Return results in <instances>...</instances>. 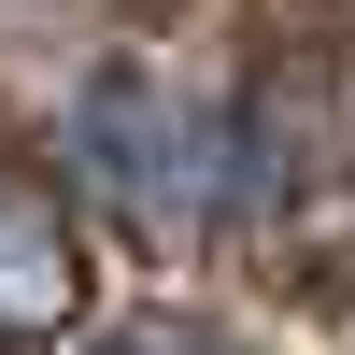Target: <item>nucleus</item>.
<instances>
[{
  "label": "nucleus",
  "mask_w": 355,
  "mask_h": 355,
  "mask_svg": "<svg viewBox=\"0 0 355 355\" xmlns=\"http://www.w3.org/2000/svg\"><path fill=\"white\" fill-rule=\"evenodd\" d=\"M85 171H114V199H142V214H199L227 185V128L142 100V85H100L85 100Z\"/></svg>",
  "instance_id": "1"
},
{
  "label": "nucleus",
  "mask_w": 355,
  "mask_h": 355,
  "mask_svg": "<svg viewBox=\"0 0 355 355\" xmlns=\"http://www.w3.org/2000/svg\"><path fill=\"white\" fill-rule=\"evenodd\" d=\"M57 299H71V256H57V199L15 185V341L57 327Z\"/></svg>",
  "instance_id": "2"
}]
</instances>
